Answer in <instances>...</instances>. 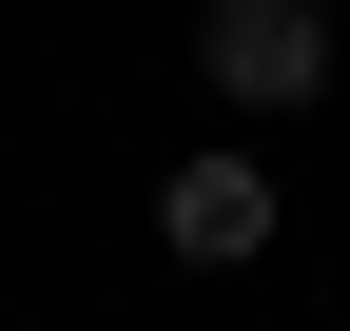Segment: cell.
Returning <instances> with one entry per match:
<instances>
[{
    "mask_svg": "<svg viewBox=\"0 0 350 331\" xmlns=\"http://www.w3.org/2000/svg\"><path fill=\"white\" fill-rule=\"evenodd\" d=\"M195 78L234 117H312L331 98V0H195Z\"/></svg>",
    "mask_w": 350,
    "mask_h": 331,
    "instance_id": "cell-1",
    "label": "cell"
},
{
    "mask_svg": "<svg viewBox=\"0 0 350 331\" xmlns=\"http://www.w3.org/2000/svg\"><path fill=\"white\" fill-rule=\"evenodd\" d=\"M156 234H175V273H253V254H273V156L195 137V156L156 176Z\"/></svg>",
    "mask_w": 350,
    "mask_h": 331,
    "instance_id": "cell-2",
    "label": "cell"
}]
</instances>
